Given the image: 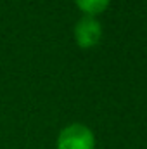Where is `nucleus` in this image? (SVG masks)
<instances>
[{
    "mask_svg": "<svg viewBox=\"0 0 147 149\" xmlns=\"http://www.w3.org/2000/svg\"><path fill=\"white\" fill-rule=\"evenodd\" d=\"M102 37V26L94 16H85L81 17L76 26H74V38L76 43L83 49H90L99 43Z\"/></svg>",
    "mask_w": 147,
    "mask_h": 149,
    "instance_id": "f03ea898",
    "label": "nucleus"
},
{
    "mask_svg": "<svg viewBox=\"0 0 147 149\" xmlns=\"http://www.w3.org/2000/svg\"><path fill=\"white\" fill-rule=\"evenodd\" d=\"M78 9L83 10L87 16H95L102 10H106V7L109 5V0H74Z\"/></svg>",
    "mask_w": 147,
    "mask_h": 149,
    "instance_id": "7ed1b4c3",
    "label": "nucleus"
},
{
    "mask_svg": "<svg viewBox=\"0 0 147 149\" xmlns=\"http://www.w3.org/2000/svg\"><path fill=\"white\" fill-rule=\"evenodd\" d=\"M95 137L83 123H71L59 132L57 149H94Z\"/></svg>",
    "mask_w": 147,
    "mask_h": 149,
    "instance_id": "f257e3e1",
    "label": "nucleus"
}]
</instances>
